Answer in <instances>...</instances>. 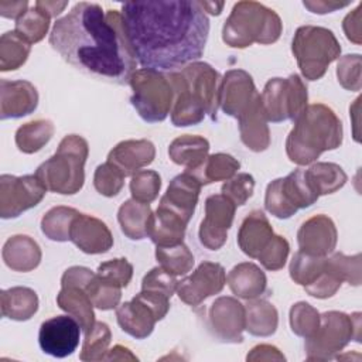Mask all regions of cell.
<instances>
[{
    "mask_svg": "<svg viewBox=\"0 0 362 362\" xmlns=\"http://www.w3.org/2000/svg\"><path fill=\"white\" fill-rule=\"evenodd\" d=\"M69 240L88 255L105 253L113 246V236L106 223L92 215L81 212L71 225Z\"/></svg>",
    "mask_w": 362,
    "mask_h": 362,
    "instance_id": "obj_19",
    "label": "cell"
},
{
    "mask_svg": "<svg viewBox=\"0 0 362 362\" xmlns=\"http://www.w3.org/2000/svg\"><path fill=\"white\" fill-rule=\"evenodd\" d=\"M49 45L72 66L98 79L126 85L136 71L122 14L96 3H76L58 18Z\"/></svg>",
    "mask_w": 362,
    "mask_h": 362,
    "instance_id": "obj_2",
    "label": "cell"
},
{
    "mask_svg": "<svg viewBox=\"0 0 362 362\" xmlns=\"http://www.w3.org/2000/svg\"><path fill=\"white\" fill-rule=\"evenodd\" d=\"M54 123L48 119H38L20 126L16 132V144L20 151L33 154L40 151L54 136Z\"/></svg>",
    "mask_w": 362,
    "mask_h": 362,
    "instance_id": "obj_36",
    "label": "cell"
},
{
    "mask_svg": "<svg viewBox=\"0 0 362 362\" xmlns=\"http://www.w3.org/2000/svg\"><path fill=\"white\" fill-rule=\"evenodd\" d=\"M38 106L37 88L24 79L0 81V117L18 119L33 113Z\"/></svg>",
    "mask_w": 362,
    "mask_h": 362,
    "instance_id": "obj_21",
    "label": "cell"
},
{
    "mask_svg": "<svg viewBox=\"0 0 362 362\" xmlns=\"http://www.w3.org/2000/svg\"><path fill=\"white\" fill-rule=\"evenodd\" d=\"M288 320L291 331L305 339L320 327V313L305 301H298L291 305Z\"/></svg>",
    "mask_w": 362,
    "mask_h": 362,
    "instance_id": "obj_43",
    "label": "cell"
},
{
    "mask_svg": "<svg viewBox=\"0 0 362 362\" xmlns=\"http://www.w3.org/2000/svg\"><path fill=\"white\" fill-rule=\"evenodd\" d=\"M156 259L160 266L174 276H182L192 270L195 259L187 245L178 243L174 246H157Z\"/></svg>",
    "mask_w": 362,
    "mask_h": 362,
    "instance_id": "obj_39",
    "label": "cell"
},
{
    "mask_svg": "<svg viewBox=\"0 0 362 362\" xmlns=\"http://www.w3.org/2000/svg\"><path fill=\"white\" fill-rule=\"evenodd\" d=\"M288 252H290V245L287 239L280 235H273L270 242L257 256V260L266 270L276 272L284 267Z\"/></svg>",
    "mask_w": 362,
    "mask_h": 362,
    "instance_id": "obj_48",
    "label": "cell"
},
{
    "mask_svg": "<svg viewBox=\"0 0 362 362\" xmlns=\"http://www.w3.org/2000/svg\"><path fill=\"white\" fill-rule=\"evenodd\" d=\"M318 194L313 189L303 168L291 171L284 178L273 180L264 194V208L279 219L293 216L298 209L311 206Z\"/></svg>",
    "mask_w": 362,
    "mask_h": 362,
    "instance_id": "obj_11",
    "label": "cell"
},
{
    "mask_svg": "<svg viewBox=\"0 0 362 362\" xmlns=\"http://www.w3.org/2000/svg\"><path fill=\"white\" fill-rule=\"evenodd\" d=\"M201 187L202 184L195 175L184 171L170 181L165 194L160 199V206L173 211L185 222H189L198 204Z\"/></svg>",
    "mask_w": 362,
    "mask_h": 362,
    "instance_id": "obj_20",
    "label": "cell"
},
{
    "mask_svg": "<svg viewBox=\"0 0 362 362\" xmlns=\"http://www.w3.org/2000/svg\"><path fill=\"white\" fill-rule=\"evenodd\" d=\"M1 257L8 269L27 273L40 264L41 249L33 238L27 235H14L3 245Z\"/></svg>",
    "mask_w": 362,
    "mask_h": 362,
    "instance_id": "obj_26",
    "label": "cell"
},
{
    "mask_svg": "<svg viewBox=\"0 0 362 362\" xmlns=\"http://www.w3.org/2000/svg\"><path fill=\"white\" fill-rule=\"evenodd\" d=\"M273 235V228L267 216L256 209L243 219L238 232V245L246 256L257 259Z\"/></svg>",
    "mask_w": 362,
    "mask_h": 362,
    "instance_id": "obj_25",
    "label": "cell"
},
{
    "mask_svg": "<svg viewBox=\"0 0 362 362\" xmlns=\"http://www.w3.org/2000/svg\"><path fill=\"white\" fill-rule=\"evenodd\" d=\"M342 281L327 267H324V272L308 286L304 287V290L315 297V298H329L332 297L341 287Z\"/></svg>",
    "mask_w": 362,
    "mask_h": 362,
    "instance_id": "obj_53",
    "label": "cell"
},
{
    "mask_svg": "<svg viewBox=\"0 0 362 362\" xmlns=\"http://www.w3.org/2000/svg\"><path fill=\"white\" fill-rule=\"evenodd\" d=\"M348 4H349V1L341 3V1H334V0H305V1H303V6L315 14L332 13L338 8L346 7Z\"/></svg>",
    "mask_w": 362,
    "mask_h": 362,
    "instance_id": "obj_56",
    "label": "cell"
},
{
    "mask_svg": "<svg viewBox=\"0 0 362 362\" xmlns=\"http://www.w3.org/2000/svg\"><path fill=\"white\" fill-rule=\"evenodd\" d=\"M236 205L223 194H214L205 199V218L198 230L199 242L209 250L221 249L235 218Z\"/></svg>",
    "mask_w": 362,
    "mask_h": 362,
    "instance_id": "obj_13",
    "label": "cell"
},
{
    "mask_svg": "<svg viewBox=\"0 0 362 362\" xmlns=\"http://www.w3.org/2000/svg\"><path fill=\"white\" fill-rule=\"evenodd\" d=\"M209 141L197 134H182L174 139L168 147L173 163L185 167L187 171L199 167L208 157Z\"/></svg>",
    "mask_w": 362,
    "mask_h": 362,
    "instance_id": "obj_31",
    "label": "cell"
},
{
    "mask_svg": "<svg viewBox=\"0 0 362 362\" xmlns=\"http://www.w3.org/2000/svg\"><path fill=\"white\" fill-rule=\"evenodd\" d=\"M129 85L133 90L130 102L144 122L158 123L168 116L174 100L168 76L156 69L141 68L133 72Z\"/></svg>",
    "mask_w": 362,
    "mask_h": 362,
    "instance_id": "obj_9",
    "label": "cell"
},
{
    "mask_svg": "<svg viewBox=\"0 0 362 362\" xmlns=\"http://www.w3.org/2000/svg\"><path fill=\"white\" fill-rule=\"evenodd\" d=\"M86 291L93 303V307L103 311L117 308L122 298V287L102 280L100 277H98V274L90 281Z\"/></svg>",
    "mask_w": 362,
    "mask_h": 362,
    "instance_id": "obj_47",
    "label": "cell"
},
{
    "mask_svg": "<svg viewBox=\"0 0 362 362\" xmlns=\"http://www.w3.org/2000/svg\"><path fill=\"white\" fill-rule=\"evenodd\" d=\"M174 90L171 123L177 127L194 126L208 115L216 120L221 75L206 62L195 61L168 75Z\"/></svg>",
    "mask_w": 362,
    "mask_h": 362,
    "instance_id": "obj_3",
    "label": "cell"
},
{
    "mask_svg": "<svg viewBox=\"0 0 362 362\" xmlns=\"http://www.w3.org/2000/svg\"><path fill=\"white\" fill-rule=\"evenodd\" d=\"M226 283L222 264L216 262H202L188 277L178 281V298L187 305L197 307L208 297L219 294Z\"/></svg>",
    "mask_w": 362,
    "mask_h": 362,
    "instance_id": "obj_14",
    "label": "cell"
},
{
    "mask_svg": "<svg viewBox=\"0 0 362 362\" xmlns=\"http://www.w3.org/2000/svg\"><path fill=\"white\" fill-rule=\"evenodd\" d=\"M160 188L161 177L154 170H140L132 175L130 194L132 198L139 202H153L158 197Z\"/></svg>",
    "mask_w": 362,
    "mask_h": 362,
    "instance_id": "obj_44",
    "label": "cell"
},
{
    "mask_svg": "<svg viewBox=\"0 0 362 362\" xmlns=\"http://www.w3.org/2000/svg\"><path fill=\"white\" fill-rule=\"evenodd\" d=\"M31 51V44L16 30L0 37V71H14L25 64Z\"/></svg>",
    "mask_w": 362,
    "mask_h": 362,
    "instance_id": "obj_37",
    "label": "cell"
},
{
    "mask_svg": "<svg viewBox=\"0 0 362 362\" xmlns=\"http://www.w3.org/2000/svg\"><path fill=\"white\" fill-rule=\"evenodd\" d=\"M230 291L243 300H252L262 296L267 286L264 272L252 262L236 264L226 277Z\"/></svg>",
    "mask_w": 362,
    "mask_h": 362,
    "instance_id": "obj_27",
    "label": "cell"
},
{
    "mask_svg": "<svg viewBox=\"0 0 362 362\" xmlns=\"http://www.w3.org/2000/svg\"><path fill=\"white\" fill-rule=\"evenodd\" d=\"M308 93L303 79L293 74L288 78H272L260 95V106L267 122L296 120L307 107Z\"/></svg>",
    "mask_w": 362,
    "mask_h": 362,
    "instance_id": "obj_10",
    "label": "cell"
},
{
    "mask_svg": "<svg viewBox=\"0 0 362 362\" xmlns=\"http://www.w3.org/2000/svg\"><path fill=\"white\" fill-rule=\"evenodd\" d=\"M342 143V123L335 112L322 103L307 105L294 120L286 140V153L291 163L307 165L324 151L335 150Z\"/></svg>",
    "mask_w": 362,
    "mask_h": 362,
    "instance_id": "obj_4",
    "label": "cell"
},
{
    "mask_svg": "<svg viewBox=\"0 0 362 362\" xmlns=\"http://www.w3.org/2000/svg\"><path fill=\"white\" fill-rule=\"evenodd\" d=\"M98 277H100L102 280L112 283L117 287H126L133 276V266L132 263L124 259V257H119V259H112L107 262H103L99 264L98 272H96Z\"/></svg>",
    "mask_w": 362,
    "mask_h": 362,
    "instance_id": "obj_50",
    "label": "cell"
},
{
    "mask_svg": "<svg viewBox=\"0 0 362 362\" xmlns=\"http://www.w3.org/2000/svg\"><path fill=\"white\" fill-rule=\"evenodd\" d=\"M255 178L247 173L235 174L230 180L225 181L221 191L228 197L236 206L245 205L246 201L253 195Z\"/></svg>",
    "mask_w": 362,
    "mask_h": 362,
    "instance_id": "obj_51",
    "label": "cell"
},
{
    "mask_svg": "<svg viewBox=\"0 0 362 362\" xmlns=\"http://www.w3.org/2000/svg\"><path fill=\"white\" fill-rule=\"evenodd\" d=\"M116 318L122 331L136 339L147 338L158 321L153 308L137 296H134L130 301L117 305Z\"/></svg>",
    "mask_w": 362,
    "mask_h": 362,
    "instance_id": "obj_23",
    "label": "cell"
},
{
    "mask_svg": "<svg viewBox=\"0 0 362 362\" xmlns=\"http://www.w3.org/2000/svg\"><path fill=\"white\" fill-rule=\"evenodd\" d=\"M88 154V141L78 134H68L59 141L55 154L37 168L35 175L51 192L76 194L85 182L83 165Z\"/></svg>",
    "mask_w": 362,
    "mask_h": 362,
    "instance_id": "obj_6",
    "label": "cell"
},
{
    "mask_svg": "<svg viewBox=\"0 0 362 362\" xmlns=\"http://www.w3.org/2000/svg\"><path fill=\"white\" fill-rule=\"evenodd\" d=\"M304 171L308 182L311 184L313 189L318 194V197L338 191L345 185L348 180L342 167L335 163H315Z\"/></svg>",
    "mask_w": 362,
    "mask_h": 362,
    "instance_id": "obj_35",
    "label": "cell"
},
{
    "mask_svg": "<svg viewBox=\"0 0 362 362\" xmlns=\"http://www.w3.org/2000/svg\"><path fill=\"white\" fill-rule=\"evenodd\" d=\"M156 157V147L147 139L123 140L107 154V161L116 165L124 177H132L140 168L147 167Z\"/></svg>",
    "mask_w": 362,
    "mask_h": 362,
    "instance_id": "obj_22",
    "label": "cell"
},
{
    "mask_svg": "<svg viewBox=\"0 0 362 362\" xmlns=\"http://www.w3.org/2000/svg\"><path fill=\"white\" fill-rule=\"evenodd\" d=\"M122 18L132 51L143 68L173 71L204 54L209 20L201 1H127L122 4Z\"/></svg>",
    "mask_w": 362,
    "mask_h": 362,
    "instance_id": "obj_1",
    "label": "cell"
},
{
    "mask_svg": "<svg viewBox=\"0 0 362 362\" xmlns=\"http://www.w3.org/2000/svg\"><path fill=\"white\" fill-rule=\"evenodd\" d=\"M177 276L168 273L167 270H164L161 266L153 267L150 272H147V274L143 277L141 281V290L146 291H154V293H160L164 294L167 297L171 298V296L175 293L178 281L175 279Z\"/></svg>",
    "mask_w": 362,
    "mask_h": 362,
    "instance_id": "obj_52",
    "label": "cell"
},
{
    "mask_svg": "<svg viewBox=\"0 0 362 362\" xmlns=\"http://www.w3.org/2000/svg\"><path fill=\"white\" fill-rule=\"evenodd\" d=\"M40 10H42L44 13H47L51 18L57 17L58 14H61L64 11V8L68 6V1H47V0H38L35 1V4Z\"/></svg>",
    "mask_w": 362,
    "mask_h": 362,
    "instance_id": "obj_59",
    "label": "cell"
},
{
    "mask_svg": "<svg viewBox=\"0 0 362 362\" xmlns=\"http://www.w3.org/2000/svg\"><path fill=\"white\" fill-rule=\"evenodd\" d=\"M201 6L205 10V13H209L212 16H219L223 8V3H215V1H201Z\"/></svg>",
    "mask_w": 362,
    "mask_h": 362,
    "instance_id": "obj_60",
    "label": "cell"
},
{
    "mask_svg": "<svg viewBox=\"0 0 362 362\" xmlns=\"http://www.w3.org/2000/svg\"><path fill=\"white\" fill-rule=\"evenodd\" d=\"M257 93L249 72L243 69H229L221 81L219 106L223 113L238 119Z\"/></svg>",
    "mask_w": 362,
    "mask_h": 362,
    "instance_id": "obj_17",
    "label": "cell"
},
{
    "mask_svg": "<svg viewBox=\"0 0 362 362\" xmlns=\"http://www.w3.org/2000/svg\"><path fill=\"white\" fill-rule=\"evenodd\" d=\"M325 267V257H317L303 253L301 250L296 252L290 262V277L294 283L305 287L311 284Z\"/></svg>",
    "mask_w": 362,
    "mask_h": 362,
    "instance_id": "obj_41",
    "label": "cell"
},
{
    "mask_svg": "<svg viewBox=\"0 0 362 362\" xmlns=\"http://www.w3.org/2000/svg\"><path fill=\"white\" fill-rule=\"evenodd\" d=\"M239 168L240 163L233 156L226 153H215L208 156L199 167L189 170L188 173L195 175L202 185H208L216 181L230 180Z\"/></svg>",
    "mask_w": 362,
    "mask_h": 362,
    "instance_id": "obj_34",
    "label": "cell"
},
{
    "mask_svg": "<svg viewBox=\"0 0 362 362\" xmlns=\"http://www.w3.org/2000/svg\"><path fill=\"white\" fill-rule=\"evenodd\" d=\"M338 240V232L332 219L327 215H314L300 226L297 232L298 247L303 253L317 257H325L334 252Z\"/></svg>",
    "mask_w": 362,
    "mask_h": 362,
    "instance_id": "obj_18",
    "label": "cell"
},
{
    "mask_svg": "<svg viewBox=\"0 0 362 362\" xmlns=\"http://www.w3.org/2000/svg\"><path fill=\"white\" fill-rule=\"evenodd\" d=\"M57 304L61 310L72 315L81 325L83 334H86L95 321L93 303L85 288L78 286H61L57 294Z\"/></svg>",
    "mask_w": 362,
    "mask_h": 362,
    "instance_id": "obj_29",
    "label": "cell"
},
{
    "mask_svg": "<svg viewBox=\"0 0 362 362\" xmlns=\"http://www.w3.org/2000/svg\"><path fill=\"white\" fill-rule=\"evenodd\" d=\"M286 356L280 352L279 348L269 345V344H260L252 348V351L247 354L246 361H284Z\"/></svg>",
    "mask_w": 362,
    "mask_h": 362,
    "instance_id": "obj_55",
    "label": "cell"
},
{
    "mask_svg": "<svg viewBox=\"0 0 362 362\" xmlns=\"http://www.w3.org/2000/svg\"><path fill=\"white\" fill-rule=\"evenodd\" d=\"M45 185L34 175L0 177V216L11 219L20 216L24 211L37 206L47 194Z\"/></svg>",
    "mask_w": 362,
    "mask_h": 362,
    "instance_id": "obj_12",
    "label": "cell"
},
{
    "mask_svg": "<svg viewBox=\"0 0 362 362\" xmlns=\"http://www.w3.org/2000/svg\"><path fill=\"white\" fill-rule=\"evenodd\" d=\"M51 17L37 6L28 8L18 20H16V31L30 44L41 41L49 28Z\"/></svg>",
    "mask_w": 362,
    "mask_h": 362,
    "instance_id": "obj_42",
    "label": "cell"
},
{
    "mask_svg": "<svg viewBox=\"0 0 362 362\" xmlns=\"http://www.w3.org/2000/svg\"><path fill=\"white\" fill-rule=\"evenodd\" d=\"M93 185L100 195L109 198L116 197L124 185V175L116 165L106 161L96 167L93 175Z\"/></svg>",
    "mask_w": 362,
    "mask_h": 362,
    "instance_id": "obj_46",
    "label": "cell"
},
{
    "mask_svg": "<svg viewBox=\"0 0 362 362\" xmlns=\"http://www.w3.org/2000/svg\"><path fill=\"white\" fill-rule=\"evenodd\" d=\"M110 339L112 334L107 324L102 321L95 322L93 327L85 334V341L79 354V359L83 362L103 361L106 352L109 351Z\"/></svg>",
    "mask_w": 362,
    "mask_h": 362,
    "instance_id": "obj_40",
    "label": "cell"
},
{
    "mask_svg": "<svg viewBox=\"0 0 362 362\" xmlns=\"http://www.w3.org/2000/svg\"><path fill=\"white\" fill-rule=\"evenodd\" d=\"M79 212L71 206H54L41 219V232L54 242L69 240L71 225Z\"/></svg>",
    "mask_w": 362,
    "mask_h": 362,
    "instance_id": "obj_38",
    "label": "cell"
},
{
    "mask_svg": "<svg viewBox=\"0 0 362 362\" xmlns=\"http://www.w3.org/2000/svg\"><path fill=\"white\" fill-rule=\"evenodd\" d=\"M187 225L180 215L158 205L150 221L148 238L156 246H174L182 243Z\"/></svg>",
    "mask_w": 362,
    "mask_h": 362,
    "instance_id": "obj_28",
    "label": "cell"
},
{
    "mask_svg": "<svg viewBox=\"0 0 362 362\" xmlns=\"http://www.w3.org/2000/svg\"><path fill=\"white\" fill-rule=\"evenodd\" d=\"M337 78L344 89L352 92L361 90V55L348 54L341 57L337 64Z\"/></svg>",
    "mask_w": 362,
    "mask_h": 362,
    "instance_id": "obj_49",
    "label": "cell"
},
{
    "mask_svg": "<svg viewBox=\"0 0 362 362\" xmlns=\"http://www.w3.org/2000/svg\"><path fill=\"white\" fill-rule=\"evenodd\" d=\"M283 23L279 14L257 1H238L222 28V40L232 48L257 42L273 44L280 38Z\"/></svg>",
    "mask_w": 362,
    "mask_h": 362,
    "instance_id": "obj_5",
    "label": "cell"
},
{
    "mask_svg": "<svg viewBox=\"0 0 362 362\" xmlns=\"http://www.w3.org/2000/svg\"><path fill=\"white\" fill-rule=\"evenodd\" d=\"M1 315L14 321H27L38 310V296L30 287L16 286L0 293Z\"/></svg>",
    "mask_w": 362,
    "mask_h": 362,
    "instance_id": "obj_30",
    "label": "cell"
},
{
    "mask_svg": "<svg viewBox=\"0 0 362 362\" xmlns=\"http://www.w3.org/2000/svg\"><path fill=\"white\" fill-rule=\"evenodd\" d=\"M153 212L150 204L136 199L124 201L117 211V221L122 232L132 240H141L148 236Z\"/></svg>",
    "mask_w": 362,
    "mask_h": 362,
    "instance_id": "obj_32",
    "label": "cell"
},
{
    "mask_svg": "<svg viewBox=\"0 0 362 362\" xmlns=\"http://www.w3.org/2000/svg\"><path fill=\"white\" fill-rule=\"evenodd\" d=\"M361 10H362V4L359 3L358 7H356L354 11L348 13L346 17H345L344 21H342V28H344V33H345L346 38H348L351 42L356 44V45H359V44L362 42V40H361V37H362V28H361L362 17H361Z\"/></svg>",
    "mask_w": 362,
    "mask_h": 362,
    "instance_id": "obj_54",
    "label": "cell"
},
{
    "mask_svg": "<svg viewBox=\"0 0 362 362\" xmlns=\"http://www.w3.org/2000/svg\"><path fill=\"white\" fill-rule=\"evenodd\" d=\"M103 361H137V356L133 355L130 349L122 345H115L106 352Z\"/></svg>",
    "mask_w": 362,
    "mask_h": 362,
    "instance_id": "obj_58",
    "label": "cell"
},
{
    "mask_svg": "<svg viewBox=\"0 0 362 362\" xmlns=\"http://www.w3.org/2000/svg\"><path fill=\"white\" fill-rule=\"evenodd\" d=\"M81 325L72 315H57L45 320L38 332V342L44 354L65 358L78 348Z\"/></svg>",
    "mask_w": 362,
    "mask_h": 362,
    "instance_id": "obj_15",
    "label": "cell"
},
{
    "mask_svg": "<svg viewBox=\"0 0 362 362\" xmlns=\"http://www.w3.org/2000/svg\"><path fill=\"white\" fill-rule=\"evenodd\" d=\"M209 328L222 342L239 344L243 341L245 305L235 297H218L208 310Z\"/></svg>",
    "mask_w": 362,
    "mask_h": 362,
    "instance_id": "obj_16",
    "label": "cell"
},
{
    "mask_svg": "<svg viewBox=\"0 0 362 362\" xmlns=\"http://www.w3.org/2000/svg\"><path fill=\"white\" fill-rule=\"evenodd\" d=\"M291 51L303 76L308 81H318L325 75L328 65L339 58L341 45L331 30L301 25L293 37Z\"/></svg>",
    "mask_w": 362,
    "mask_h": 362,
    "instance_id": "obj_7",
    "label": "cell"
},
{
    "mask_svg": "<svg viewBox=\"0 0 362 362\" xmlns=\"http://www.w3.org/2000/svg\"><path fill=\"white\" fill-rule=\"evenodd\" d=\"M361 314L348 315L341 311L320 314V327L305 339L304 348L308 361H327L342 351L352 339H361Z\"/></svg>",
    "mask_w": 362,
    "mask_h": 362,
    "instance_id": "obj_8",
    "label": "cell"
},
{
    "mask_svg": "<svg viewBox=\"0 0 362 362\" xmlns=\"http://www.w3.org/2000/svg\"><path fill=\"white\" fill-rule=\"evenodd\" d=\"M28 1L21 0V1H7L3 0L0 1V16L6 18H14L18 20L28 8Z\"/></svg>",
    "mask_w": 362,
    "mask_h": 362,
    "instance_id": "obj_57",
    "label": "cell"
},
{
    "mask_svg": "<svg viewBox=\"0 0 362 362\" xmlns=\"http://www.w3.org/2000/svg\"><path fill=\"white\" fill-rule=\"evenodd\" d=\"M279 325V313L267 300L252 298L245 304V329L255 337H270Z\"/></svg>",
    "mask_w": 362,
    "mask_h": 362,
    "instance_id": "obj_33",
    "label": "cell"
},
{
    "mask_svg": "<svg viewBox=\"0 0 362 362\" xmlns=\"http://www.w3.org/2000/svg\"><path fill=\"white\" fill-rule=\"evenodd\" d=\"M242 143L252 151L260 153L270 146V130L260 106V93L255 96L245 112L238 117Z\"/></svg>",
    "mask_w": 362,
    "mask_h": 362,
    "instance_id": "obj_24",
    "label": "cell"
},
{
    "mask_svg": "<svg viewBox=\"0 0 362 362\" xmlns=\"http://www.w3.org/2000/svg\"><path fill=\"white\" fill-rule=\"evenodd\" d=\"M327 267L344 283L352 286L361 284V255L346 256L341 252L334 253L331 257H325Z\"/></svg>",
    "mask_w": 362,
    "mask_h": 362,
    "instance_id": "obj_45",
    "label": "cell"
}]
</instances>
